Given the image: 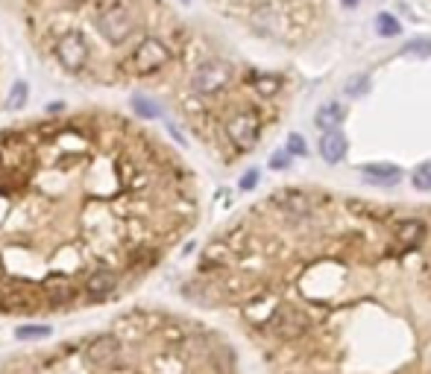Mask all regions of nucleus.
<instances>
[{"instance_id":"f257e3e1","label":"nucleus","mask_w":431,"mask_h":374,"mask_svg":"<svg viewBox=\"0 0 431 374\" xmlns=\"http://www.w3.org/2000/svg\"><path fill=\"white\" fill-rule=\"evenodd\" d=\"M97 30L106 41L112 44H124L132 30H135V18L124 4H109L100 15H97Z\"/></svg>"},{"instance_id":"f03ea898","label":"nucleus","mask_w":431,"mask_h":374,"mask_svg":"<svg viewBox=\"0 0 431 374\" xmlns=\"http://www.w3.org/2000/svg\"><path fill=\"white\" fill-rule=\"evenodd\" d=\"M167 62H171V50H167V44L161 38H141V44L129 56V70L147 77V73L161 70Z\"/></svg>"},{"instance_id":"7ed1b4c3","label":"nucleus","mask_w":431,"mask_h":374,"mask_svg":"<svg viewBox=\"0 0 431 374\" xmlns=\"http://www.w3.org/2000/svg\"><path fill=\"white\" fill-rule=\"evenodd\" d=\"M232 79V67L226 62H206L194 70V77H191V88H194V94L200 97H211L218 94L229 85Z\"/></svg>"},{"instance_id":"20e7f679","label":"nucleus","mask_w":431,"mask_h":374,"mask_svg":"<svg viewBox=\"0 0 431 374\" xmlns=\"http://www.w3.org/2000/svg\"><path fill=\"white\" fill-rule=\"evenodd\" d=\"M56 59H59V65H62L65 70H70V73L83 70L85 62H88V44H85V38H83L80 33H65V35L56 41Z\"/></svg>"},{"instance_id":"39448f33","label":"nucleus","mask_w":431,"mask_h":374,"mask_svg":"<svg viewBox=\"0 0 431 374\" xmlns=\"http://www.w3.org/2000/svg\"><path fill=\"white\" fill-rule=\"evenodd\" d=\"M226 135L238 149H252L261 135V120L252 111H241L226 120Z\"/></svg>"},{"instance_id":"423d86ee","label":"nucleus","mask_w":431,"mask_h":374,"mask_svg":"<svg viewBox=\"0 0 431 374\" xmlns=\"http://www.w3.org/2000/svg\"><path fill=\"white\" fill-rule=\"evenodd\" d=\"M121 357V336L117 334H100L85 345V360L91 365H112Z\"/></svg>"},{"instance_id":"0eeeda50","label":"nucleus","mask_w":431,"mask_h":374,"mask_svg":"<svg viewBox=\"0 0 431 374\" xmlns=\"http://www.w3.org/2000/svg\"><path fill=\"white\" fill-rule=\"evenodd\" d=\"M117 272L112 269H97V272H91V275L85 278L83 290H85V298L88 302H103V298H109L115 290H117Z\"/></svg>"},{"instance_id":"6e6552de","label":"nucleus","mask_w":431,"mask_h":374,"mask_svg":"<svg viewBox=\"0 0 431 374\" xmlns=\"http://www.w3.org/2000/svg\"><path fill=\"white\" fill-rule=\"evenodd\" d=\"M346 149H349V141L341 129L326 132L323 141H320V155H323L326 164H341L346 158Z\"/></svg>"},{"instance_id":"1a4fd4ad","label":"nucleus","mask_w":431,"mask_h":374,"mask_svg":"<svg viewBox=\"0 0 431 374\" xmlns=\"http://www.w3.org/2000/svg\"><path fill=\"white\" fill-rule=\"evenodd\" d=\"M273 202L282 205V211L294 214V216H308L311 208H314L311 205V196H305L302 190H282V193L273 196Z\"/></svg>"},{"instance_id":"9d476101","label":"nucleus","mask_w":431,"mask_h":374,"mask_svg":"<svg viewBox=\"0 0 431 374\" xmlns=\"http://www.w3.org/2000/svg\"><path fill=\"white\" fill-rule=\"evenodd\" d=\"M361 172L373 185H381V187H390V185L402 182V170L396 164H361Z\"/></svg>"},{"instance_id":"9b49d317","label":"nucleus","mask_w":431,"mask_h":374,"mask_svg":"<svg viewBox=\"0 0 431 374\" xmlns=\"http://www.w3.org/2000/svg\"><path fill=\"white\" fill-rule=\"evenodd\" d=\"M276 325H279V334H282V336L294 339V336L305 334L308 319H305L302 313H297V310H282V313L276 316Z\"/></svg>"},{"instance_id":"f8f14e48","label":"nucleus","mask_w":431,"mask_h":374,"mask_svg":"<svg viewBox=\"0 0 431 374\" xmlns=\"http://www.w3.org/2000/svg\"><path fill=\"white\" fill-rule=\"evenodd\" d=\"M44 292L50 298L53 304H68L70 298H74V284L68 278H47L44 281Z\"/></svg>"},{"instance_id":"ddd939ff","label":"nucleus","mask_w":431,"mask_h":374,"mask_svg":"<svg viewBox=\"0 0 431 374\" xmlns=\"http://www.w3.org/2000/svg\"><path fill=\"white\" fill-rule=\"evenodd\" d=\"M341 120H344V109H341L338 103H326V106L317 111V117H314L317 129H323V132L338 129V126H341Z\"/></svg>"},{"instance_id":"4468645a","label":"nucleus","mask_w":431,"mask_h":374,"mask_svg":"<svg viewBox=\"0 0 431 374\" xmlns=\"http://www.w3.org/2000/svg\"><path fill=\"white\" fill-rule=\"evenodd\" d=\"M399 237L408 243V246L420 243V240L425 237V222H422V219H405L402 226H399Z\"/></svg>"},{"instance_id":"2eb2a0df","label":"nucleus","mask_w":431,"mask_h":374,"mask_svg":"<svg viewBox=\"0 0 431 374\" xmlns=\"http://www.w3.org/2000/svg\"><path fill=\"white\" fill-rule=\"evenodd\" d=\"M250 82H252V88L258 94H265V97L279 94V88H282V79L273 77V73H255V77H250Z\"/></svg>"},{"instance_id":"dca6fc26","label":"nucleus","mask_w":431,"mask_h":374,"mask_svg":"<svg viewBox=\"0 0 431 374\" xmlns=\"http://www.w3.org/2000/svg\"><path fill=\"white\" fill-rule=\"evenodd\" d=\"M376 33H378L381 38H396V35L402 33V23H399L390 12H381V15L376 18Z\"/></svg>"},{"instance_id":"f3484780","label":"nucleus","mask_w":431,"mask_h":374,"mask_svg":"<svg viewBox=\"0 0 431 374\" xmlns=\"http://www.w3.org/2000/svg\"><path fill=\"white\" fill-rule=\"evenodd\" d=\"M44 336H50V328H47V325H23V328H15V339H21V342L44 339Z\"/></svg>"},{"instance_id":"a211bd4d","label":"nucleus","mask_w":431,"mask_h":374,"mask_svg":"<svg viewBox=\"0 0 431 374\" xmlns=\"http://www.w3.org/2000/svg\"><path fill=\"white\" fill-rule=\"evenodd\" d=\"M411 185H414L417 190H431V161H422V164L414 170Z\"/></svg>"},{"instance_id":"6ab92c4d","label":"nucleus","mask_w":431,"mask_h":374,"mask_svg":"<svg viewBox=\"0 0 431 374\" xmlns=\"http://www.w3.org/2000/svg\"><path fill=\"white\" fill-rule=\"evenodd\" d=\"M27 82H15L12 85V94H9V99H6V109L9 111H15V109H23V103H27Z\"/></svg>"},{"instance_id":"aec40b11","label":"nucleus","mask_w":431,"mask_h":374,"mask_svg":"<svg viewBox=\"0 0 431 374\" xmlns=\"http://www.w3.org/2000/svg\"><path fill=\"white\" fill-rule=\"evenodd\" d=\"M367 91H370V77H364V73H361V77H352L346 82V94L349 97H364Z\"/></svg>"},{"instance_id":"412c9836","label":"nucleus","mask_w":431,"mask_h":374,"mask_svg":"<svg viewBox=\"0 0 431 374\" xmlns=\"http://www.w3.org/2000/svg\"><path fill=\"white\" fill-rule=\"evenodd\" d=\"M132 109L141 117H159V106H153L150 99H144V97H132Z\"/></svg>"},{"instance_id":"4be33fe9","label":"nucleus","mask_w":431,"mask_h":374,"mask_svg":"<svg viewBox=\"0 0 431 374\" xmlns=\"http://www.w3.org/2000/svg\"><path fill=\"white\" fill-rule=\"evenodd\" d=\"M287 153H291V155H308V143H305V138L302 135H287Z\"/></svg>"},{"instance_id":"5701e85b","label":"nucleus","mask_w":431,"mask_h":374,"mask_svg":"<svg viewBox=\"0 0 431 374\" xmlns=\"http://www.w3.org/2000/svg\"><path fill=\"white\" fill-rule=\"evenodd\" d=\"M291 158H294V155L287 153V146H284V149H279V153L270 155V167H273V170H284L287 164H291Z\"/></svg>"},{"instance_id":"b1692460","label":"nucleus","mask_w":431,"mask_h":374,"mask_svg":"<svg viewBox=\"0 0 431 374\" xmlns=\"http://www.w3.org/2000/svg\"><path fill=\"white\" fill-rule=\"evenodd\" d=\"M258 185V170H250V172H244V176H241V185H238V187H241V190H252Z\"/></svg>"},{"instance_id":"393cba45","label":"nucleus","mask_w":431,"mask_h":374,"mask_svg":"<svg viewBox=\"0 0 431 374\" xmlns=\"http://www.w3.org/2000/svg\"><path fill=\"white\" fill-rule=\"evenodd\" d=\"M420 50H431V41H411L405 47V53H420Z\"/></svg>"},{"instance_id":"a878e982","label":"nucleus","mask_w":431,"mask_h":374,"mask_svg":"<svg viewBox=\"0 0 431 374\" xmlns=\"http://www.w3.org/2000/svg\"><path fill=\"white\" fill-rule=\"evenodd\" d=\"M358 4H361V0H344V6H346V9H355Z\"/></svg>"},{"instance_id":"bb28decb","label":"nucleus","mask_w":431,"mask_h":374,"mask_svg":"<svg viewBox=\"0 0 431 374\" xmlns=\"http://www.w3.org/2000/svg\"><path fill=\"white\" fill-rule=\"evenodd\" d=\"M68 4H83V0H68Z\"/></svg>"},{"instance_id":"cd10ccee","label":"nucleus","mask_w":431,"mask_h":374,"mask_svg":"<svg viewBox=\"0 0 431 374\" xmlns=\"http://www.w3.org/2000/svg\"><path fill=\"white\" fill-rule=\"evenodd\" d=\"M0 167H4V153H0Z\"/></svg>"}]
</instances>
